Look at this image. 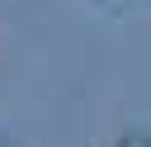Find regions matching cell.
I'll use <instances>...</instances> for the list:
<instances>
[{
	"label": "cell",
	"instance_id": "obj_1",
	"mask_svg": "<svg viewBox=\"0 0 151 147\" xmlns=\"http://www.w3.org/2000/svg\"><path fill=\"white\" fill-rule=\"evenodd\" d=\"M118 147H151V133H142V128H127V133L118 138Z\"/></svg>",
	"mask_w": 151,
	"mask_h": 147
},
{
	"label": "cell",
	"instance_id": "obj_2",
	"mask_svg": "<svg viewBox=\"0 0 151 147\" xmlns=\"http://www.w3.org/2000/svg\"><path fill=\"white\" fill-rule=\"evenodd\" d=\"M0 147H5V142H0Z\"/></svg>",
	"mask_w": 151,
	"mask_h": 147
}]
</instances>
